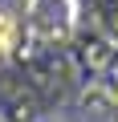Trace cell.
Listing matches in <instances>:
<instances>
[{"mask_svg": "<svg viewBox=\"0 0 118 122\" xmlns=\"http://www.w3.org/2000/svg\"><path fill=\"white\" fill-rule=\"evenodd\" d=\"M77 4L73 0H29V29L37 41H65L73 33Z\"/></svg>", "mask_w": 118, "mask_h": 122, "instance_id": "obj_1", "label": "cell"}, {"mask_svg": "<svg viewBox=\"0 0 118 122\" xmlns=\"http://www.w3.org/2000/svg\"><path fill=\"white\" fill-rule=\"evenodd\" d=\"M12 41H16V20H12V12H0V57H8Z\"/></svg>", "mask_w": 118, "mask_h": 122, "instance_id": "obj_2", "label": "cell"}]
</instances>
